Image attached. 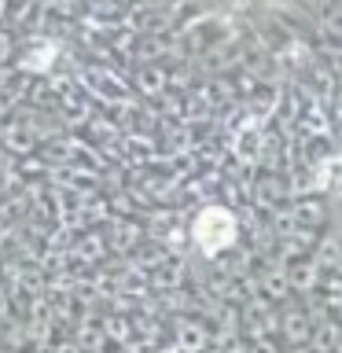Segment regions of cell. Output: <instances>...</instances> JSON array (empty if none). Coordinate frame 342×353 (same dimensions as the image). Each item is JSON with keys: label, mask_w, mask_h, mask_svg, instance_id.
<instances>
[{"label": "cell", "mask_w": 342, "mask_h": 353, "mask_svg": "<svg viewBox=\"0 0 342 353\" xmlns=\"http://www.w3.org/2000/svg\"><path fill=\"white\" fill-rule=\"evenodd\" d=\"M232 232H236V225L225 210H206L195 225V239L203 243V250H221L232 239Z\"/></svg>", "instance_id": "6da1fadb"}]
</instances>
